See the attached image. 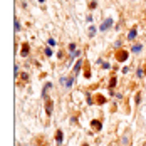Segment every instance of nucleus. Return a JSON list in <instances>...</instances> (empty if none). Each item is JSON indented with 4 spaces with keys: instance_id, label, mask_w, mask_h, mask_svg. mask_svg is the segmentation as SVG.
<instances>
[{
    "instance_id": "bb28decb",
    "label": "nucleus",
    "mask_w": 146,
    "mask_h": 146,
    "mask_svg": "<svg viewBox=\"0 0 146 146\" xmlns=\"http://www.w3.org/2000/svg\"><path fill=\"white\" fill-rule=\"evenodd\" d=\"M114 47H116V49H119V47H121V40H116V42H114Z\"/></svg>"
},
{
    "instance_id": "0eeeda50",
    "label": "nucleus",
    "mask_w": 146,
    "mask_h": 146,
    "mask_svg": "<svg viewBox=\"0 0 146 146\" xmlns=\"http://www.w3.org/2000/svg\"><path fill=\"white\" fill-rule=\"evenodd\" d=\"M82 71H84V77H86V79H91V64H89L88 60H84Z\"/></svg>"
},
{
    "instance_id": "393cba45",
    "label": "nucleus",
    "mask_w": 146,
    "mask_h": 146,
    "mask_svg": "<svg viewBox=\"0 0 146 146\" xmlns=\"http://www.w3.org/2000/svg\"><path fill=\"white\" fill-rule=\"evenodd\" d=\"M49 45H50V47L56 45V39H49Z\"/></svg>"
},
{
    "instance_id": "9b49d317",
    "label": "nucleus",
    "mask_w": 146,
    "mask_h": 146,
    "mask_svg": "<svg viewBox=\"0 0 146 146\" xmlns=\"http://www.w3.org/2000/svg\"><path fill=\"white\" fill-rule=\"evenodd\" d=\"M96 34H98V27H96V25H89L88 27V37L89 39H94Z\"/></svg>"
},
{
    "instance_id": "412c9836",
    "label": "nucleus",
    "mask_w": 146,
    "mask_h": 146,
    "mask_svg": "<svg viewBox=\"0 0 146 146\" xmlns=\"http://www.w3.org/2000/svg\"><path fill=\"white\" fill-rule=\"evenodd\" d=\"M67 49H69V52H74V50H77V47H76V44H74V42H71Z\"/></svg>"
},
{
    "instance_id": "20e7f679",
    "label": "nucleus",
    "mask_w": 146,
    "mask_h": 146,
    "mask_svg": "<svg viewBox=\"0 0 146 146\" xmlns=\"http://www.w3.org/2000/svg\"><path fill=\"white\" fill-rule=\"evenodd\" d=\"M44 106H45V114L50 117V116H52V109H54V102H52V99H50V98H47Z\"/></svg>"
},
{
    "instance_id": "39448f33",
    "label": "nucleus",
    "mask_w": 146,
    "mask_h": 146,
    "mask_svg": "<svg viewBox=\"0 0 146 146\" xmlns=\"http://www.w3.org/2000/svg\"><path fill=\"white\" fill-rule=\"evenodd\" d=\"M82 66H84V60H82V59H77V60H76V64H74L72 76H76V77H77V74L81 72V69H82Z\"/></svg>"
},
{
    "instance_id": "473e14b6",
    "label": "nucleus",
    "mask_w": 146,
    "mask_h": 146,
    "mask_svg": "<svg viewBox=\"0 0 146 146\" xmlns=\"http://www.w3.org/2000/svg\"><path fill=\"white\" fill-rule=\"evenodd\" d=\"M81 146H89V145H88V143H82V145H81Z\"/></svg>"
},
{
    "instance_id": "dca6fc26",
    "label": "nucleus",
    "mask_w": 146,
    "mask_h": 146,
    "mask_svg": "<svg viewBox=\"0 0 146 146\" xmlns=\"http://www.w3.org/2000/svg\"><path fill=\"white\" fill-rule=\"evenodd\" d=\"M143 76H145V67H138V69H136V77L141 79Z\"/></svg>"
},
{
    "instance_id": "4be33fe9",
    "label": "nucleus",
    "mask_w": 146,
    "mask_h": 146,
    "mask_svg": "<svg viewBox=\"0 0 146 146\" xmlns=\"http://www.w3.org/2000/svg\"><path fill=\"white\" fill-rule=\"evenodd\" d=\"M96 7H98V2H96V0H92V2L89 3V9H91V10H94Z\"/></svg>"
},
{
    "instance_id": "4468645a",
    "label": "nucleus",
    "mask_w": 146,
    "mask_h": 146,
    "mask_svg": "<svg viewBox=\"0 0 146 146\" xmlns=\"http://www.w3.org/2000/svg\"><path fill=\"white\" fill-rule=\"evenodd\" d=\"M116 84H117V77H116V76H113V77L109 79V84H108L109 91H113V88H116Z\"/></svg>"
},
{
    "instance_id": "a878e982",
    "label": "nucleus",
    "mask_w": 146,
    "mask_h": 146,
    "mask_svg": "<svg viewBox=\"0 0 146 146\" xmlns=\"http://www.w3.org/2000/svg\"><path fill=\"white\" fill-rule=\"evenodd\" d=\"M14 72H15V77H17L19 76V66L17 64H15V67H14Z\"/></svg>"
},
{
    "instance_id": "f3484780",
    "label": "nucleus",
    "mask_w": 146,
    "mask_h": 146,
    "mask_svg": "<svg viewBox=\"0 0 146 146\" xmlns=\"http://www.w3.org/2000/svg\"><path fill=\"white\" fill-rule=\"evenodd\" d=\"M81 54H82L81 50H74V52H69V57H71V59H76V57H79Z\"/></svg>"
},
{
    "instance_id": "7c9ffc66",
    "label": "nucleus",
    "mask_w": 146,
    "mask_h": 146,
    "mask_svg": "<svg viewBox=\"0 0 146 146\" xmlns=\"http://www.w3.org/2000/svg\"><path fill=\"white\" fill-rule=\"evenodd\" d=\"M71 123H72V124H74V123H77V117L72 116V117H71Z\"/></svg>"
},
{
    "instance_id": "2f4dec72",
    "label": "nucleus",
    "mask_w": 146,
    "mask_h": 146,
    "mask_svg": "<svg viewBox=\"0 0 146 146\" xmlns=\"http://www.w3.org/2000/svg\"><path fill=\"white\" fill-rule=\"evenodd\" d=\"M37 2H39V3H44L45 0H37Z\"/></svg>"
},
{
    "instance_id": "7ed1b4c3",
    "label": "nucleus",
    "mask_w": 146,
    "mask_h": 146,
    "mask_svg": "<svg viewBox=\"0 0 146 146\" xmlns=\"http://www.w3.org/2000/svg\"><path fill=\"white\" fill-rule=\"evenodd\" d=\"M91 129H92V133H101V129H102L101 119H92L91 121Z\"/></svg>"
},
{
    "instance_id": "ddd939ff",
    "label": "nucleus",
    "mask_w": 146,
    "mask_h": 146,
    "mask_svg": "<svg viewBox=\"0 0 146 146\" xmlns=\"http://www.w3.org/2000/svg\"><path fill=\"white\" fill-rule=\"evenodd\" d=\"M106 96H102V94H98L96 96V99H94V104H106Z\"/></svg>"
},
{
    "instance_id": "cd10ccee",
    "label": "nucleus",
    "mask_w": 146,
    "mask_h": 146,
    "mask_svg": "<svg viewBox=\"0 0 146 146\" xmlns=\"http://www.w3.org/2000/svg\"><path fill=\"white\" fill-rule=\"evenodd\" d=\"M86 22H89V24L92 22V15H88V17H86Z\"/></svg>"
},
{
    "instance_id": "6e6552de",
    "label": "nucleus",
    "mask_w": 146,
    "mask_h": 146,
    "mask_svg": "<svg viewBox=\"0 0 146 146\" xmlns=\"http://www.w3.org/2000/svg\"><path fill=\"white\" fill-rule=\"evenodd\" d=\"M56 143H57V146H60L64 143V131L62 129H57L56 131Z\"/></svg>"
},
{
    "instance_id": "f03ea898",
    "label": "nucleus",
    "mask_w": 146,
    "mask_h": 146,
    "mask_svg": "<svg viewBox=\"0 0 146 146\" xmlns=\"http://www.w3.org/2000/svg\"><path fill=\"white\" fill-rule=\"evenodd\" d=\"M113 24H114V20H113L111 17H108L104 22H101V25H99V30H101V32H106V30H109L111 27H113Z\"/></svg>"
},
{
    "instance_id": "6ab92c4d",
    "label": "nucleus",
    "mask_w": 146,
    "mask_h": 146,
    "mask_svg": "<svg viewBox=\"0 0 146 146\" xmlns=\"http://www.w3.org/2000/svg\"><path fill=\"white\" fill-rule=\"evenodd\" d=\"M128 143H129V136H128V134H124V136H123V139H121V145L124 146V145H128Z\"/></svg>"
},
{
    "instance_id": "f257e3e1",
    "label": "nucleus",
    "mask_w": 146,
    "mask_h": 146,
    "mask_svg": "<svg viewBox=\"0 0 146 146\" xmlns=\"http://www.w3.org/2000/svg\"><path fill=\"white\" fill-rule=\"evenodd\" d=\"M128 57H129V52L126 49H117L116 52H114V59H116V62H119V64L126 62Z\"/></svg>"
},
{
    "instance_id": "f704fd0d",
    "label": "nucleus",
    "mask_w": 146,
    "mask_h": 146,
    "mask_svg": "<svg viewBox=\"0 0 146 146\" xmlns=\"http://www.w3.org/2000/svg\"><path fill=\"white\" fill-rule=\"evenodd\" d=\"M42 146H47V145H42Z\"/></svg>"
},
{
    "instance_id": "1a4fd4ad",
    "label": "nucleus",
    "mask_w": 146,
    "mask_h": 146,
    "mask_svg": "<svg viewBox=\"0 0 146 146\" xmlns=\"http://www.w3.org/2000/svg\"><path fill=\"white\" fill-rule=\"evenodd\" d=\"M136 35H138V27H136V25H133L131 27V30H129V32H128V40H134V39H136Z\"/></svg>"
},
{
    "instance_id": "aec40b11",
    "label": "nucleus",
    "mask_w": 146,
    "mask_h": 146,
    "mask_svg": "<svg viewBox=\"0 0 146 146\" xmlns=\"http://www.w3.org/2000/svg\"><path fill=\"white\" fill-rule=\"evenodd\" d=\"M20 79H22L24 82H27V81H29V74L27 72H20Z\"/></svg>"
},
{
    "instance_id": "c756f323",
    "label": "nucleus",
    "mask_w": 146,
    "mask_h": 146,
    "mask_svg": "<svg viewBox=\"0 0 146 146\" xmlns=\"http://www.w3.org/2000/svg\"><path fill=\"white\" fill-rule=\"evenodd\" d=\"M129 72V67H123V74H128Z\"/></svg>"
},
{
    "instance_id": "5701e85b",
    "label": "nucleus",
    "mask_w": 146,
    "mask_h": 146,
    "mask_svg": "<svg viewBox=\"0 0 146 146\" xmlns=\"http://www.w3.org/2000/svg\"><path fill=\"white\" fill-rule=\"evenodd\" d=\"M19 30H20V22L15 19V32H19Z\"/></svg>"
},
{
    "instance_id": "9d476101",
    "label": "nucleus",
    "mask_w": 146,
    "mask_h": 146,
    "mask_svg": "<svg viewBox=\"0 0 146 146\" xmlns=\"http://www.w3.org/2000/svg\"><path fill=\"white\" fill-rule=\"evenodd\" d=\"M29 52H30V45L27 44V42H24V44H22V49H20V56H22V57H27Z\"/></svg>"
},
{
    "instance_id": "a211bd4d",
    "label": "nucleus",
    "mask_w": 146,
    "mask_h": 146,
    "mask_svg": "<svg viewBox=\"0 0 146 146\" xmlns=\"http://www.w3.org/2000/svg\"><path fill=\"white\" fill-rule=\"evenodd\" d=\"M44 54L47 56V57H52V54H54V50H52L50 47H45V49H44Z\"/></svg>"
},
{
    "instance_id": "423d86ee",
    "label": "nucleus",
    "mask_w": 146,
    "mask_h": 146,
    "mask_svg": "<svg viewBox=\"0 0 146 146\" xmlns=\"http://www.w3.org/2000/svg\"><path fill=\"white\" fill-rule=\"evenodd\" d=\"M129 52H133V54H141L143 52V44H139V42L133 44L131 49H129Z\"/></svg>"
},
{
    "instance_id": "b1692460",
    "label": "nucleus",
    "mask_w": 146,
    "mask_h": 146,
    "mask_svg": "<svg viewBox=\"0 0 146 146\" xmlns=\"http://www.w3.org/2000/svg\"><path fill=\"white\" fill-rule=\"evenodd\" d=\"M139 102H141V92L136 94V104H139Z\"/></svg>"
},
{
    "instance_id": "72a5a7b5",
    "label": "nucleus",
    "mask_w": 146,
    "mask_h": 146,
    "mask_svg": "<svg viewBox=\"0 0 146 146\" xmlns=\"http://www.w3.org/2000/svg\"><path fill=\"white\" fill-rule=\"evenodd\" d=\"M32 146H37V145H32Z\"/></svg>"
},
{
    "instance_id": "f8f14e48",
    "label": "nucleus",
    "mask_w": 146,
    "mask_h": 146,
    "mask_svg": "<svg viewBox=\"0 0 146 146\" xmlns=\"http://www.w3.org/2000/svg\"><path fill=\"white\" fill-rule=\"evenodd\" d=\"M98 64L101 66V67H102V69H104V71H109V69H113V66H111L109 62H106V60H102L101 57L98 59Z\"/></svg>"
},
{
    "instance_id": "c85d7f7f",
    "label": "nucleus",
    "mask_w": 146,
    "mask_h": 146,
    "mask_svg": "<svg viewBox=\"0 0 146 146\" xmlns=\"http://www.w3.org/2000/svg\"><path fill=\"white\" fill-rule=\"evenodd\" d=\"M57 57L59 59H64V52H62V50H60V52H57Z\"/></svg>"
},
{
    "instance_id": "2eb2a0df",
    "label": "nucleus",
    "mask_w": 146,
    "mask_h": 146,
    "mask_svg": "<svg viewBox=\"0 0 146 146\" xmlns=\"http://www.w3.org/2000/svg\"><path fill=\"white\" fill-rule=\"evenodd\" d=\"M74 82H76V76H69V77H67V84H66V88H72Z\"/></svg>"
}]
</instances>
